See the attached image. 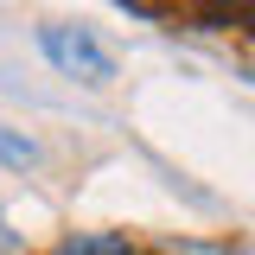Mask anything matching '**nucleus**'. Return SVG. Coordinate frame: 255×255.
<instances>
[{"label": "nucleus", "instance_id": "obj_4", "mask_svg": "<svg viewBox=\"0 0 255 255\" xmlns=\"http://www.w3.org/2000/svg\"><path fill=\"white\" fill-rule=\"evenodd\" d=\"M153 255H236V249H223V243H198V236H185V243H159Z\"/></svg>", "mask_w": 255, "mask_h": 255}, {"label": "nucleus", "instance_id": "obj_1", "mask_svg": "<svg viewBox=\"0 0 255 255\" xmlns=\"http://www.w3.org/2000/svg\"><path fill=\"white\" fill-rule=\"evenodd\" d=\"M38 51L58 64L64 77H83V83H109V77H115V58H109L83 26H38Z\"/></svg>", "mask_w": 255, "mask_h": 255}, {"label": "nucleus", "instance_id": "obj_3", "mask_svg": "<svg viewBox=\"0 0 255 255\" xmlns=\"http://www.w3.org/2000/svg\"><path fill=\"white\" fill-rule=\"evenodd\" d=\"M0 159H13V166H32V159H38V147H32L26 134H13V128L0 122Z\"/></svg>", "mask_w": 255, "mask_h": 255}, {"label": "nucleus", "instance_id": "obj_2", "mask_svg": "<svg viewBox=\"0 0 255 255\" xmlns=\"http://www.w3.org/2000/svg\"><path fill=\"white\" fill-rule=\"evenodd\" d=\"M45 255H147V249L128 243V236H115V230H70V236H58Z\"/></svg>", "mask_w": 255, "mask_h": 255}]
</instances>
